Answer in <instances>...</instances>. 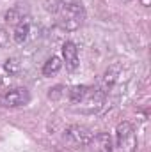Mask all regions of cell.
I'll return each instance as SVG.
<instances>
[{
	"label": "cell",
	"instance_id": "6da1fadb",
	"mask_svg": "<svg viewBox=\"0 0 151 152\" xmlns=\"http://www.w3.org/2000/svg\"><path fill=\"white\" fill-rule=\"evenodd\" d=\"M57 12H59V21H61V27L68 32H73L78 30L82 25H84V20H85V9L82 4L78 2H62L59 7H57Z\"/></svg>",
	"mask_w": 151,
	"mask_h": 152
},
{
	"label": "cell",
	"instance_id": "7a4b0ae2",
	"mask_svg": "<svg viewBox=\"0 0 151 152\" xmlns=\"http://www.w3.org/2000/svg\"><path fill=\"white\" fill-rule=\"evenodd\" d=\"M115 142L121 152H137V134L130 122H121L117 126Z\"/></svg>",
	"mask_w": 151,
	"mask_h": 152
},
{
	"label": "cell",
	"instance_id": "3957f363",
	"mask_svg": "<svg viewBox=\"0 0 151 152\" xmlns=\"http://www.w3.org/2000/svg\"><path fill=\"white\" fill-rule=\"evenodd\" d=\"M91 138H93L91 131L84 126H70L64 131V142H66L68 147H73V149L85 147L91 142Z\"/></svg>",
	"mask_w": 151,
	"mask_h": 152
},
{
	"label": "cell",
	"instance_id": "277c9868",
	"mask_svg": "<svg viewBox=\"0 0 151 152\" xmlns=\"http://www.w3.org/2000/svg\"><path fill=\"white\" fill-rule=\"evenodd\" d=\"M30 101V94L27 88L23 87H16V88H11L7 92H4L0 96V104L5 106V108H18V106H23Z\"/></svg>",
	"mask_w": 151,
	"mask_h": 152
},
{
	"label": "cell",
	"instance_id": "5b68a950",
	"mask_svg": "<svg viewBox=\"0 0 151 152\" xmlns=\"http://www.w3.org/2000/svg\"><path fill=\"white\" fill-rule=\"evenodd\" d=\"M103 99H105V94L98 88H89L85 99L80 103V110L85 112V113H93V112H98L103 104Z\"/></svg>",
	"mask_w": 151,
	"mask_h": 152
},
{
	"label": "cell",
	"instance_id": "8992f818",
	"mask_svg": "<svg viewBox=\"0 0 151 152\" xmlns=\"http://www.w3.org/2000/svg\"><path fill=\"white\" fill-rule=\"evenodd\" d=\"M62 58L66 62V69L68 71H76L78 67V50H76V44L71 41H66L62 44Z\"/></svg>",
	"mask_w": 151,
	"mask_h": 152
},
{
	"label": "cell",
	"instance_id": "52a82bcc",
	"mask_svg": "<svg viewBox=\"0 0 151 152\" xmlns=\"http://www.w3.org/2000/svg\"><path fill=\"white\" fill-rule=\"evenodd\" d=\"M91 152H112V138L109 133H98L87 143Z\"/></svg>",
	"mask_w": 151,
	"mask_h": 152
},
{
	"label": "cell",
	"instance_id": "ba28073f",
	"mask_svg": "<svg viewBox=\"0 0 151 152\" xmlns=\"http://www.w3.org/2000/svg\"><path fill=\"white\" fill-rule=\"evenodd\" d=\"M29 32H30V25H29V18H25V20H21V21L16 25L14 34H13V39H14L18 44H21V42H25V41H27Z\"/></svg>",
	"mask_w": 151,
	"mask_h": 152
},
{
	"label": "cell",
	"instance_id": "9c48e42d",
	"mask_svg": "<svg viewBox=\"0 0 151 152\" xmlns=\"http://www.w3.org/2000/svg\"><path fill=\"white\" fill-rule=\"evenodd\" d=\"M87 92H89V87H85V85H75V87H71L70 94H68L70 96V103L71 104H80L85 99Z\"/></svg>",
	"mask_w": 151,
	"mask_h": 152
},
{
	"label": "cell",
	"instance_id": "30bf717a",
	"mask_svg": "<svg viewBox=\"0 0 151 152\" xmlns=\"http://www.w3.org/2000/svg\"><path fill=\"white\" fill-rule=\"evenodd\" d=\"M61 67H62V60H61L59 57H50V58L44 62V66H43V76L57 75V73L61 71Z\"/></svg>",
	"mask_w": 151,
	"mask_h": 152
},
{
	"label": "cell",
	"instance_id": "8fae6325",
	"mask_svg": "<svg viewBox=\"0 0 151 152\" xmlns=\"http://www.w3.org/2000/svg\"><path fill=\"white\" fill-rule=\"evenodd\" d=\"M27 16H25V11L21 9V5H14L13 9H9L7 12H5V21L7 23H20L21 20H25Z\"/></svg>",
	"mask_w": 151,
	"mask_h": 152
},
{
	"label": "cell",
	"instance_id": "7c38bea8",
	"mask_svg": "<svg viewBox=\"0 0 151 152\" xmlns=\"http://www.w3.org/2000/svg\"><path fill=\"white\" fill-rule=\"evenodd\" d=\"M4 67H5V71H7L9 75H18L20 69H21V64H20L18 58H7Z\"/></svg>",
	"mask_w": 151,
	"mask_h": 152
},
{
	"label": "cell",
	"instance_id": "4fadbf2b",
	"mask_svg": "<svg viewBox=\"0 0 151 152\" xmlns=\"http://www.w3.org/2000/svg\"><path fill=\"white\" fill-rule=\"evenodd\" d=\"M62 85H57V87H53V88H50V92H48V97L50 99H59L61 96H62Z\"/></svg>",
	"mask_w": 151,
	"mask_h": 152
},
{
	"label": "cell",
	"instance_id": "5bb4252c",
	"mask_svg": "<svg viewBox=\"0 0 151 152\" xmlns=\"http://www.w3.org/2000/svg\"><path fill=\"white\" fill-rule=\"evenodd\" d=\"M7 42H9V34H7V30H5V28H0V46L4 48V46H7Z\"/></svg>",
	"mask_w": 151,
	"mask_h": 152
},
{
	"label": "cell",
	"instance_id": "9a60e30c",
	"mask_svg": "<svg viewBox=\"0 0 151 152\" xmlns=\"http://www.w3.org/2000/svg\"><path fill=\"white\" fill-rule=\"evenodd\" d=\"M141 4H142L144 7H150V5H151V0H141Z\"/></svg>",
	"mask_w": 151,
	"mask_h": 152
}]
</instances>
